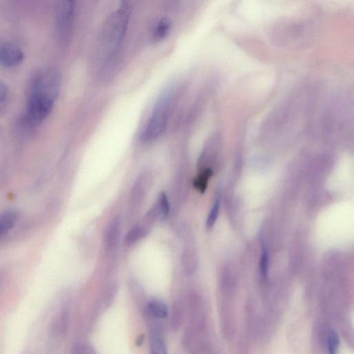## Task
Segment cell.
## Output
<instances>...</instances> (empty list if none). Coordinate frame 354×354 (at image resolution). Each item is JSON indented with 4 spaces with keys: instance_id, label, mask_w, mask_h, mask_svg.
Returning <instances> with one entry per match:
<instances>
[{
    "instance_id": "cell-1",
    "label": "cell",
    "mask_w": 354,
    "mask_h": 354,
    "mask_svg": "<svg viewBox=\"0 0 354 354\" xmlns=\"http://www.w3.org/2000/svg\"><path fill=\"white\" fill-rule=\"evenodd\" d=\"M130 15V7L123 2L110 13L104 23L100 38L101 53L100 77L109 78L119 62L120 50L126 36Z\"/></svg>"
},
{
    "instance_id": "cell-2",
    "label": "cell",
    "mask_w": 354,
    "mask_h": 354,
    "mask_svg": "<svg viewBox=\"0 0 354 354\" xmlns=\"http://www.w3.org/2000/svg\"><path fill=\"white\" fill-rule=\"evenodd\" d=\"M61 87V75L55 68L39 73L33 80L24 121L29 127L43 122L52 111Z\"/></svg>"
},
{
    "instance_id": "cell-3",
    "label": "cell",
    "mask_w": 354,
    "mask_h": 354,
    "mask_svg": "<svg viewBox=\"0 0 354 354\" xmlns=\"http://www.w3.org/2000/svg\"><path fill=\"white\" fill-rule=\"evenodd\" d=\"M179 89L177 84H171L160 93L141 132L140 139L142 142H154L163 135L177 100Z\"/></svg>"
},
{
    "instance_id": "cell-4",
    "label": "cell",
    "mask_w": 354,
    "mask_h": 354,
    "mask_svg": "<svg viewBox=\"0 0 354 354\" xmlns=\"http://www.w3.org/2000/svg\"><path fill=\"white\" fill-rule=\"evenodd\" d=\"M74 6L73 1H62L57 10V31L63 43H68L73 29Z\"/></svg>"
},
{
    "instance_id": "cell-5",
    "label": "cell",
    "mask_w": 354,
    "mask_h": 354,
    "mask_svg": "<svg viewBox=\"0 0 354 354\" xmlns=\"http://www.w3.org/2000/svg\"><path fill=\"white\" fill-rule=\"evenodd\" d=\"M23 53L17 46L12 44H4L0 47V64L3 66H15L22 63Z\"/></svg>"
},
{
    "instance_id": "cell-6",
    "label": "cell",
    "mask_w": 354,
    "mask_h": 354,
    "mask_svg": "<svg viewBox=\"0 0 354 354\" xmlns=\"http://www.w3.org/2000/svg\"><path fill=\"white\" fill-rule=\"evenodd\" d=\"M172 22L170 17H163L158 19L153 29L152 39L154 41H160L168 36L172 28Z\"/></svg>"
},
{
    "instance_id": "cell-7",
    "label": "cell",
    "mask_w": 354,
    "mask_h": 354,
    "mask_svg": "<svg viewBox=\"0 0 354 354\" xmlns=\"http://www.w3.org/2000/svg\"><path fill=\"white\" fill-rule=\"evenodd\" d=\"M17 219L16 212L13 211H6L0 215V235L9 231L15 225Z\"/></svg>"
},
{
    "instance_id": "cell-8",
    "label": "cell",
    "mask_w": 354,
    "mask_h": 354,
    "mask_svg": "<svg viewBox=\"0 0 354 354\" xmlns=\"http://www.w3.org/2000/svg\"><path fill=\"white\" fill-rule=\"evenodd\" d=\"M148 311L153 318L164 319L168 316V309L164 303L158 300H152L148 304Z\"/></svg>"
},
{
    "instance_id": "cell-9",
    "label": "cell",
    "mask_w": 354,
    "mask_h": 354,
    "mask_svg": "<svg viewBox=\"0 0 354 354\" xmlns=\"http://www.w3.org/2000/svg\"><path fill=\"white\" fill-rule=\"evenodd\" d=\"M120 232V223L118 220L114 221L107 228L105 234V244L108 248L114 247L118 242Z\"/></svg>"
},
{
    "instance_id": "cell-10",
    "label": "cell",
    "mask_w": 354,
    "mask_h": 354,
    "mask_svg": "<svg viewBox=\"0 0 354 354\" xmlns=\"http://www.w3.org/2000/svg\"><path fill=\"white\" fill-rule=\"evenodd\" d=\"M213 172L212 169L205 168L194 180L193 184L195 188L201 193H204L207 188L208 181L212 177Z\"/></svg>"
},
{
    "instance_id": "cell-11",
    "label": "cell",
    "mask_w": 354,
    "mask_h": 354,
    "mask_svg": "<svg viewBox=\"0 0 354 354\" xmlns=\"http://www.w3.org/2000/svg\"><path fill=\"white\" fill-rule=\"evenodd\" d=\"M150 354H168L164 341L158 335H153L150 343Z\"/></svg>"
},
{
    "instance_id": "cell-12",
    "label": "cell",
    "mask_w": 354,
    "mask_h": 354,
    "mask_svg": "<svg viewBox=\"0 0 354 354\" xmlns=\"http://www.w3.org/2000/svg\"><path fill=\"white\" fill-rule=\"evenodd\" d=\"M340 346L339 336L336 331H330L327 340V349H328V354H338V349Z\"/></svg>"
},
{
    "instance_id": "cell-13",
    "label": "cell",
    "mask_w": 354,
    "mask_h": 354,
    "mask_svg": "<svg viewBox=\"0 0 354 354\" xmlns=\"http://www.w3.org/2000/svg\"><path fill=\"white\" fill-rule=\"evenodd\" d=\"M145 229H144L142 227L139 226V225L134 227L127 235L126 239V244L128 245L135 244L139 239L142 238V236L145 235Z\"/></svg>"
},
{
    "instance_id": "cell-14",
    "label": "cell",
    "mask_w": 354,
    "mask_h": 354,
    "mask_svg": "<svg viewBox=\"0 0 354 354\" xmlns=\"http://www.w3.org/2000/svg\"><path fill=\"white\" fill-rule=\"evenodd\" d=\"M170 203H169L168 197L165 193H162L160 197L159 205H158V210H159V216L161 219H164L168 216L170 213Z\"/></svg>"
},
{
    "instance_id": "cell-15",
    "label": "cell",
    "mask_w": 354,
    "mask_h": 354,
    "mask_svg": "<svg viewBox=\"0 0 354 354\" xmlns=\"http://www.w3.org/2000/svg\"><path fill=\"white\" fill-rule=\"evenodd\" d=\"M219 201L216 200L210 212L209 216H208L207 222H206V226L208 228H211L214 225L218 215H219Z\"/></svg>"
},
{
    "instance_id": "cell-16",
    "label": "cell",
    "mask_w": 354,
    "mask_h": 354,
    "mask_svg": "<svg viewBox=\"0 0 354 354\" xmlns=\"http://www.w3.org/2000/svg\"><path fill=\"white\" fill-rule=\"evenodd\" d=\"M260 269L262 276L267 277L268 271H269V255H268L267 249L264 248L262 252L261 262H260Z\"/></svg>"
},
{
    "instance_id": "cell-17",
    "label": "cell",
    "mask_w": 354,
    "mask_h": 354,
    "mask_svg": "<svg viewBox=\"0 0 354 354\" xmlns=\"http://www.w3.org/2000/svg\"><path fill=\"white\" fill-rule=\"evenodd\" d=\"M71 354H95L90 347L84 345H76L73 347Z\"/></svg>"
},
{
    "instance_id": "cell-18",
    "label": "cell",
    "mask_w": 354,
    "mask_h": 354,
    "mask_svg": "<svg viewBox=\"0 0 354 354\" xmlns=\"http://www.w3.org/2000/svg\"><path fill=\"white\" fill-rule=\"evenodd\" d=\"M8 95V89L6 86L2 82H0V103H3L6 99Z\"/></svg>"
},
{
    "instance_id": "cell-19",
    "label": "cell",
    "mask_w": 354,
    "mask_h": 354,
    "mask_svg": "<svg viewBox=\"0 0 354 354\" xmlns=\"http://www.w3.org/2000/svg\"><path fill=\"white\" fill-rule=\"evenodd\" d=\"M143 339H144V338H143V337H142H142L139 338V339L137 340V345L139 344L140 345H142V343H143Z\"/></svg>"
}]
</instances>
